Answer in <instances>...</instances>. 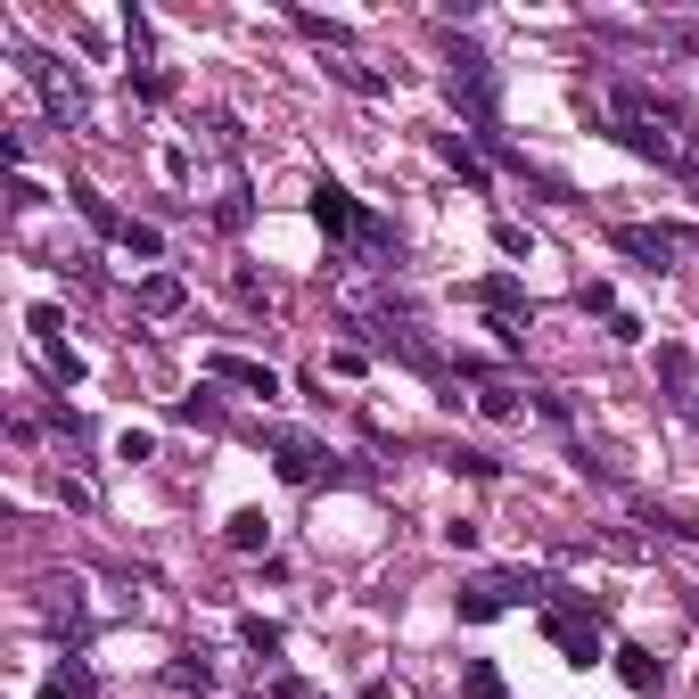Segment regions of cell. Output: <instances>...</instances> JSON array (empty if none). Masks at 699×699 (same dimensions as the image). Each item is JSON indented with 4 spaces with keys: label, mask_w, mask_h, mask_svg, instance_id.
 I'll return each mask as SVG.
<instances>
[{
    "label": "cell",
    "mask_w": 699,
    "mask_h": 699,
    "mask_svg": "<svg viewBox=\"0 0 699 699\" xmlns=\"http://www.w3.org/2000/svg\"><path fill=\"white\" fill-rule=\"evenodd\" d=\"M116 247H124V256H157V247H165V239H157V230H148V223H132V230H124V239H116Z\"/></svg>",
    "instance_id": "cell-19"
},
{
    "label": "cell",
    "mask_w": 699,
    "mask_h": 699,
    "mask_svg": "<svg viewBox=\"0 0 699 699\" xmlns=\"http://www.w3.org/2000/svg\"><path fill=\"white\" fill-rule=\"evenodd\" d=\"M181 305H189V288L174 280V272H148V280L132 288V313H148V322H174Z\"/></svg>",
    "instance_id": "cell-8"
},
{
    "label": "cell",
    "mask_w": 699,
    "mask_h": 699,
    "mask_svg": "<svg viewBox=\"0 0 699 699\" xmlns=\"http://www.w3.org/2000/svg\"><path fill=\"white\" fill-rule=\"evenodd\" d=\"M272 461H280L288 485H313V478H322V444H313V436H280V444H272Z\"/></svg>",
    "instance_id": "cell-10"
},
{
    "label": "cell",
    "mask_w": 699,
    "mask_h": 699,
    "mask_svg": "<svg viewBox=\"0 0 699 699\" xmlns=\"http://www.w3.org/2000/svg\"><path fill=\"white\" fill-rule=\"evenodd\" d=\"M206 378H230V387H247V395H280V371L247 363V354H206Z\"/></svg>",
    "instance_id": "cell-6"
},
{
    "label": "cell",
    "mask_w": 699,
    "mask_h": 699,
    "mask_svg": "<svg viewBox=\"0 0 699 699\" xmlns=\"http://www.w3.org/2000/svg\"><path fill=\"white\" fill-rule=\"evenodd\" d=\"M17 67H26V82H33V91H41V108H50L58 124H82V82H75L67 67H58V58H41V50H26V58H17Z\"/></svg>",
    "instance_id": "cell-2"
},
{
    "label": "cell",
    "mask_w": 699,
    "mask_h": 699,
    "mask_svg": "<svg viewBox=\"0 0 699 699\" xmlns=\"http://www.w3.org/2000/svg\"><path fill=\"white\" fill-rule=\"evenodd\" d=\"M444 67H453V75H444V91H453L461 108L485 124V116H494V75H485V58H478V50H453Z\"/></svg>",
    "instance_id": "cell-4"
},
{
    "label": "cell",
    "mask_w": 699,
    "mask_h": 699,
    "mask_svg": "<svg viewBox=\"0 0 699 699\" xmlns=\"http://www.w3.org/2000/svg\"><path fill=\"white\" fill-rule=\"evenodd\" d=\"M478 412H485V420H519V387H485Z\"/></svg>",
    "instance_id": "cell-18"
},
{
    "label": "cell",
    "mask_w": 699,
    "mask_h": 699,
    "mask_svg": "<svg viewBox=\"0 0 699 699\" xmlns=\"http://www.w3.org/2000/svg\"><path fill=\"white\" fill-rule=\"evenodd\" d=\"M444 165H453L461 181H485V174H478V157H470V148H461V140H444Z\"/></svg>",
    "instance_id": "cell-21"
},
{
    "label": "cell",
    "mask_w": 699,
    "mask_h": 699,
    "mask_svg": "<svg viewBox=\"0 0 699 699\" xmlns=\"http://www.w3.org/2000/svg\"><path fill=\"white\" fill-rule=\"evenodd\" d=\"M618 247L642 256L650 272H675V247H683V239H675V230H650V223H618Z\"/></svg>",
    "instance_id": "cell-7"
},
{
    "label": "cell",
    "mask_w": 699,
    "mask_h": 699,
    "mask_svg": "<svg viewBox=\"0 0 699 699\" xmlns=\"http://www.w3.org/2000/svg\"><path fill=\"white\" fill-rule=\"evenodd\" d=\"M478 305H494V313H519L526 296H519V280H485V288H478Z\"/></svg>",
    "instance_id": "cell-17"
},
{
    "label": "cell",
    "mask_w": 699,
    "mask_h": 699,
    "mask_svg": "<svg viewBox=\"0 0 699 699\" xmlns=\"http://www.w3.org/2000/svg\"><path fill=\"white\" fill-rule=\"evenodd\" d=\"M337 82H346V91H363V99H378V91H387V75H378V67H363V58H337Z\"/></svg>",
    "instance_id": "cell-16"
},
{
    "label": "cell",
    "mask_w": 699,
    "mask_h": 699,
    "mask_svg": "<svg viewBox=\"0 0 699 699\" xmlns=\"http://www.w3.org/2000/svg\"><path fill=\"white\" fill-rule=\"evenodd\" d=\"M223 535H230V552H264V543H272V519H264V511H230Z\"/></svg>",
    "instance_id": "cell-12"
},
{
    "label": "cell",
    "mask_w": 699,
    "mask_h": 699,
    "mask_svg": "<svg viewBox=\"0 0 699 699\" xmlns=\"http://www.w3.org/2000/svg\"><path fill=\"white\" fill-rule=\"evenodd\" d=\"M165 683H174V691H215V659H206V650H189V659L165 667Z\"/></svg>",
    "instance_id": "cell-13"
},
{
    "label": "cell",
    "mask_w": 699,
    "mask_h": 699,
    "mask_svg": "<svg viewBox=\"0 0 699 699\" xmlns=\"http://www.w3.org/2000/svg\"><path fill=\"white\" fill-rule=\"evenodd\" d=\"M618 675H626L633 691H659V683H667V667L650 659V650H618Z\"/></svg>",
    "instance_id": "cell-14"
},
{
    "label": "cell",
    "mask_w": 699,
    "mask_h": 699,
    "mask_svg": "<svg viewBox=\"0 0 699 699\" xmlns=\"http://www.w3.org/2000/svg\"><path fill=\"white\" fill-rule=\"evenodd\" d=\"M461 699H511V691H502V675L485 659H470V667H461Z\"/></svg>",
    "instance_id": "cell-15"
},
{
    "label": "cell",
    "mask_w": 699,
    "mask_h": 699,
    "mask_svg": "<svg viewBox=\"0 0 699 699\" xmlns=\"http://www.w3.org/2000/svg\"><path fill=\"white\" fill-rule=\"evenodd\" d=\"M519 601H535V577H478V584H461V626H485V618H502V609H519Z\"/></svg>",
    "instance_id": "cell-1"
},
{
    "label": "cell",
    "mask_w": 699,
    "mask_h": 699,
    "mask_svg": "<svg viewBox=\"0 0 699 699\" xmlns=\"http://www.w3.org/2000/svg\"><path fill=\"white\" fill-rule=\"evenodd\" d=\"M313 223H322L329 239H363V247H378V223L346 198V189H313Z\"/></svg>",
    "instance_id": "cell-5"
},
{
    "label": "cell",
    "mask_w": 699,
    "mask_h": 699,
    "mask_svg": "<svg viewBox=\"0 0 699 699\" xmlns=\"http://www.w3.org/2000/svg\"><path fill=\"white\" fill-rule=\"evenodd\" d=\"M543 633L568 650V667H592V659H601V609H552Z\"/></svg>",
    "instance_id": "cell-3"
},
{
    "label": "cell",
    "mask_w": 699,
    "mask_h": 699,
    "mask_svg": "<svg viewBox=\"0 0 699 699\" xmlns=\"http://www.w3.org/2000/svg\"><path fill=\"white\" fill-rule=\"evenodd\" d=\"M41 626L82 633V584H75V577H50V584H41Z\"/></svg>",
    "instance_id": "cell-9"
},
{
    "label": "cell",
    "mask_w": 699,
    "mask_h": 699,
    "mask_svg": "<svg viewBox=\"0 0 699 699\" xmlns=\"http://www.w3.org/2000/svg\"><path fill=\"white\" fill-rule=\"evenodd\" d=\"M247 650H264V659H280V626H264V618H247Z\"/></svg>",
    "instance_id": "cell-20"
},
{
    "label": "cell",
    "mask_w": 699,
    "mask_h": 699,
    "mask_svg": "<svg viewBox=\"0 0 699 699\" xmlns=\"http://www.w3.org/2000/svg\"><path fill=\"white\" fill-rule=\"evenodd\" d=\"M41 354H50V371H58V378H82V354H75V346H41Z\"/></svg>",
    "instance_id": "cell-23"
},
{
    "label": "cell",
    "mask_w": 699,
    "mask_h": 699,
    "mask_svg": "<svg viewBox=\"0 0 699 699\" xmlns=\"http://www.w3.org/2000/svg\"><path fill=\"white\" fill-rule=\"evenodd\" d=\"M33 699H99V675L82 667V659H58V675H50Z\"/></svg>",
    "instance_id": "cell-11"
},
{
    "label": "cell",
    "mask_w": 699,
    "mask_h": 699,
    "mask_svg": "<svg viewBox=\"0 0 699 699\" xmlns=\"http://www.w3.org/2000/svg\"><path fill=\"white\" fill-rule=\"evenodd\" d=\"M494 247H502V256H526V247H535V239H526L519 223H494Z\"/></svg>",
    "instance_id": "cell-22"
}]
</instances>
